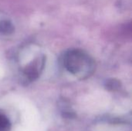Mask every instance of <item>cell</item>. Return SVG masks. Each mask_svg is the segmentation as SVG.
Masks as SVG:
<instances>
[{
	"instance_id": "cell-1",
	"label": "cell",
	"mask_w": 132,
	"mask_h": 131,
	"mask_svg": "<svg viewBox=\"0 0 132 131\" xmlns=\"http://www.w3.org/2000/svg\"><path fill=\"white\" fill-rule=\"evenodd\" d=\"M65 68L73 75L81 77L87 76L94 70V62L84 52L79 49H71L63 56Z\"/></svg>"
},
{
	"instance_id": "cell-2",
	"label": "cell",
	"mask_w": 132,
	"mask_h": 131,
	"mask_svg": "<svg viewBox=\"0 0 132 131\" xmlns=\"http://www.w3.org/2000/svg\"><path fill=\"white\" fill-rule=\"evenodd\" d=\"M44 62V57L36 59L33 63L28 65L27 67L24 69V75L31 81L36 80L39 76L40 71L43 67Z\"/></svg>"
},
{
	"instance_id": "cell-3",
	"label": "cell",
	"mask_w": 132,
	"mask_h": 131,
	"mask_svg": "<svg viewBox=\"0 0 132 131\" xmlns=\"http://www.w3.org/2000/svg\"><path fill=\"white\" fill-rule=\"evenodd\" d=\"M14 30L13 25L9 20L0 21V33L3 35H9Z\"/></svg>"
},
{
	"instance_id": "cell-4",
	"label": "cell",
	"mask_w": 132,
	"mask_h": 131,
	"mask_svg": "<svg viewBox=\"0 0 132 131\" xmlns=\"http://www.w3.org/2000/svg\"><path fill=\"white\" fill-rule=\"evenodd\" d=\"M11 129V124L9 118L5 113L0 111V131H9Z\"/></svg>"
}]
</instances>
